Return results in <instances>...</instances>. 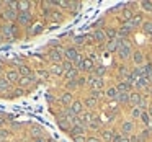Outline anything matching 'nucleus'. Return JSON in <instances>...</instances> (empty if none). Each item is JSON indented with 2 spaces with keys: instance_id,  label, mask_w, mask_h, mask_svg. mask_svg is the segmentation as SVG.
Returning <instances> with one entry per match:
<instances>
[{
  "instance_id": "obj_39",
  "label": "nucleus",
  "mask_w": 152,
  "mask_h": 142,
  "mask_svg": "<svg viewBox=\"0 0 152 142\" xmlns=\"http://www.w3.org/2000/svg\"><path fill=\"white\" fill-rule=\"evenodd\" d=\"M36 77H38V79H41V80H46L48 77H49V72L44 70V69H38L36 70Z\"/></svg>"
},
{
  "instance_id": "obj_57",
  "label": "nucleus",
  "mask_w": 152,
  "mask_h": 142,
  "mask_svg": "<svg viewBox=\"0 0 152 142\" xmlns=\"http://www.w3.org/2000/svg\"><path fill=\"white\" fill-rule=\"evenodd\" d=\"M4 122H5L4 119H0V129H2V126H4Z\"/></svg>"
},
{
  "instance_id": "obj_34",
  "label": "nucleus",
  "mask_w": 152,
  "mask_h": 142,
  "mask_svg": "<svg viewBox=\"0 0 152 142\" xmlns=\"http://www.w3.org/2000/svg\"><path fill=\"white\" fill-rule=\"evenodd\" d=\"M142 30H144V33H145V34L152 36V20L144 21V25H142Z\"/></svg>"
},
{
  "instance_id": "obj_6",
  "label": "nucleus",
  "mask_w": 152,
  "mask_h": 142,
  "mask_svg": "<svg viewBox=\"0 0 152 142\" xmlns=\"http://www.w3.org/2000/svg\"><path fill=\"white\" fill-rule=\"evenodd\" d=\"M33 20V15L31 12H18V17H17V23L21 25V26H28Z\"/></svg>"
},
{
  "instance_id": "obj_32",
  "label": "nucleus",
  "mask_w": 152,
  "mask_h": 142,
  "mask_svg": "<svg viewBox=\"0 0 152 142\" xmlns=\"http://www.w3.org/2000/svg\"><path fill=\"white\" fill-rule=\"evenodd\" d=\"M139 8L145 13H152V2H141L139 4Z\"/></svg>"
},
{
  "instance_id": "obj_45",
  "label": "nucleus",
  "mask_w": 152,
  "mask_h": 142,
  "mask_svg": "<svg viewBox=\"0 0 152 142\" xmlns=\"http://www.w3.org/2000/svg\"><path fill=\"white\" fill-rule=\"evenodd\" d=\"M77 85H79V87H85L87 85V77L80 75L79 79H77Z\"/></svg>"
},
{
  "instance_id": "obj_42",
  "label": "nucleus",
  "mask_w": 152,
  "mask_h": 142,
  "mask_svg": "<svg viewBox=\"0 0 152 142\" xmlns=\"http://www.w3.org/2000/svg\"><path fill=\"white\" fill-rule=\"evenodd\" d=\"M74 44H75V46H82V44H85V34H83V36H75L74 38Z\"/></svg>"
},
{
  "instance_id": "obj_9",
  "label": "nucleus",
  "mask_w": 152,
  "mask_h": 142,
  "mask_svg": "<svg viewBox=\"0 0 152 142\" xmlns=\"http://www.w3.org/2000/svg\"><path fill=\"white\" fill-rule=\"evenodd\" d=\"M17 17H18V12H17V10L5 8V10L2 12V18H4L7 23H15V21H17Z\"/></svg>"
},
{
  "instance_id": "obj_4",
  "label": "nucleus",
  "mask_w": 152,
  "mask_h": 142,
  "mask_svg": "<svg viewBox=\"0 0 152 142\" xmlns=\"http://www.w3.org/2000/svg\"><path fill=\"white\" fill-rule=\"evenodd\" d=\"M64 52H66V49H64L62 46H59V47L51 49L49 54H48V57H49L54 64H62L64 62Z\"/></svg>"
},
{
  "instance_id": "obj_13",
  "label": "nucleus",
  "mask_w": 152,
  "mask_h": 142,
  "mask_svg": "<svg viewBox=\"0 0 152 142\" xmlns=\"http://www.w3.org/2000/svg\"><path fill=\"white\" fill-rule=\"evenodd\" d=\"M124 39H119V38H116V39H113V41H108V43H106V51H108V52H118V49H119Z\"/></svg>"
},
{
  "instance_id": "obj_23",
  "label": "nucleus",
  "mask_w": 152,
  "mask_h": 142,
  "mask_svg": "<svg viewBox=\"0 0 152 142\" xmlns=\"http://www.w3.org/2000/svg\"><path fill=\"white\" fill-rule=\"evenodd\" d=\"M131 23H132V28L142 26V25H144V18H142V15L141 13H134V17L131 18Z\"/></svg>"
},
{
  "instance_id": "obj_55",
  "label": "nucleus",
  "mask_w": 152,
  "mask_h": 142,
  "mask_svg": "<svg viewBox=\"0 0 152 142\" xmlns=\"http://www.w3.org/2000/svg\"><path fill=\"white\" fill-rule=\"evenodd\" d=\"M121 142H129V139L126 137V135H123V139H121Z\"/></svg>"
},
{
  "instance_id": "obj_33",
  "label": "nucleus",
  "mask_w": 152,
  "mask_h": 142,
  "mask_svg": "<svg viewBox=\"0 0 152 142\" xmlns=\"http://www.w3.org/2000/svg\"><path fill=\"white\" fill-rule=\"evenodd\" d=\"M141 114H142V109L139 106H132L131 109V118L132 119H141Z\"/></svg>"
},
{
  "instance_id": "obj_59",
  "label": "nucleus",
  "mask_w": 152,
  "mask_h": 142,
  "mask_svg": "<svg viewBox=\"0 0 152 142\" xmlns=\"http://www.w3.org/2000/svg\"><path fill=\"white\" fill-rule=\"evenodd\" d=\"M0 8H2V4H0Z\"/></svg>"
},
{
  "instance_id": "obj_58",
  "label": "nucleus",
  "mask_w": 152,
  "mask_h": 142,
  "mask_svg": "<svg viewBox=\"0 0 152 142\" xmlns=\"http://www.w3.org/2000/svg\"><path fill=\"white\" fill-rule=\"evenodd\" d=\"M151 43H152V36H151Z\"/></svg>"
},
{
  "instance_id": "obj_30",
  "label": "nucleus",
  "mask_w": 152,
  "mask_h": 142,
  "mask_svg": "<svg viewBox=\"0 0 152 142\" xmlns=\"http://www.w3.org/2000/svg\"><path fill=\"white\" fill-rule=\"evenodd\" d=\"M18 74L23 75V77H31V75H33V72H31V69L28 66H20V67H18Z\"/></svg>"
},
{
  "instance_id": "obj_8",
  "label": "nucleus",
  "mask_w": 152,
  "mask_h": 142,
  "mask_svg": "<svg viewBox=\"0 0 152 142\" xmlns=\"http://www.w3.org/2000/svg\"><path fill=\"white\" fill-rule=\"evenodd\" d=\"M92 36H93V41L98 43V44H106V43H108L106 33H105V30H102V28H96V30L92 33Z\"/></svg>"
},
{
  "instance_id": "obj_41",
  "label": "nucleus",
  "mask_w": 152,
  "mask_h": 142,
  "mask_svg": "<svg viewBox=\"0 0 152 142\" xmlns=\"http://www.w3.org/2000/svg\"><path fill=\"white\" fill-rule=\"evenodd\" d=\"M77 80H69V82H66V88H67V92H70V90H75L77 88Z\"/></svg>"
},
{
  "instance_id": "obj_27",
  "label": "nucleus",
  "mask_w": 152,
  "mask_h": 142,
  "mask_svg": "<svg viewBox=\"0 0 152 142\" xmlns=\"http://www.w3.org/2000/svg\"><path fill=\"white\" fill-rule=\"evenodd\" d=\"M129 101H131V92L119 93V96H118V103H119V105H128Z\"/></svg>"
},
{
  "instance_id": "obj_18",
  "label": "nucleus",
  "mask_w": 152,
  "mask_h": 142,
  "mask_svg": "<svg viewBox=\"0 0 152 142\" xmlns=\"http://www.w3.org/2000/svg\"><path fill=\"white\" fill-rule=\"evenodd\" d=\"M100 126H102V121H100V116H98V114H93V119L88 122V126H87V127H88V129H92V131H98V129H100Z\"/></svg>"
},
{
  "instance_id": "obj_37",
  "label": "nucleus",
  "mask_w": 152,
  "mask_h": 142,
  "mask_svg": "<svg viewBox=\"0 0 152 142\" xmlns=\"http://www.w3.org/2000/svg\"><path fill=\"white\" fill-rule=\"evenodd\" d=\"M31 4L30 2H18V12H30Z\"/></svg>"
},
{
  "instance_id": "obj_38",
  "label": "nucleus",
  "mask_w": 152,
  "mask_h": 142,
  "mask_svg": "<svg viewBox=\"0 0 152 142\" xmlns=\"http://www.w3.org/2000/svg\"><path fill=\"white\" fill-rule=\"evenodd\" d=\"M10 88V82L7 79H0V92H8Z\"/></svg>"
},
{
  "instance_id": "obj_5",
  "label": "nucleus",
  "mask_w": 152,
  "mask_h": 142,
  "mask_svg": "<svg viewBox=\"0 0 152 142\" xmlns=\"http://www.w3.org/2000/svg\"><path fill=\"white\" fill-rule=\"evenodd\" d=\"M75 69L79 70V72H88V74H92L93 69H95V66H93V60H90L88 57H87V59H82L79 64H77Z\"/></svg>"
},
{
  "instance_id": "obj_2",
  "label": "nucleus",
  "mask_w": 152,
  "mask_h": 142,
  "mask_svg": "<svg viewBox=\"0 0 152 142\" xmlns=\"http://www.w3.org/2000/svg\"><path fill=\"white\" fill-rule=\"evenodd\" d=\"M64 59L66 60H70V62L74 64V66H77V64L82 60V56L79 54V49H77L75 46H69L66 47V52H64Z\"/></svg>"
},
{
  "instance_id": "obj_40",
  "label": "nucleus",
  "mask_w": 152,
  "mask_h": 142,
  "mask_svg": "<svg viewBox=\"0 0 152 142\" xmlns=\"http://www.w3.org/2000/svg\"><path fill=\"white\" fill-rule=\"evenodd\" d=\"M90 96H92V98H95L96 101H98V100H102L103 92H102V90H92V92H90Z\"/></svg>"
},
{
  "instance_id": "obj_52",
  "label": "nucleus",
  "mask_w": 152,
  "mask_h": 142,
  "mask_svg": "<svg viewBox=\"0 0 152 142\" xmlns=\"http://www.w3.org/2000/svg\"><path fill=\"white\" fill-rule=\"evenodd\" d=\"M46 98H48V101H49V103H54V100H56L53 95H51V93H48V95H46Z\"/></svg>"
},
{
  "instance_id": "obj_21",
  "label": "nucleus",
  "mask_w": 152,
  "mask_h": 142,
  "mask_svg": "<svg viewBox=\"0 0 152 142\" xmlns=\"http://www.w3.org/2000/svg\"><path fill=\"white\" fill-rule=\"evenodd\" d=\"M105 33H106V38H108V41H113L118 38V30L113 26H106L105 28Z\"/></svg>"
},
{
  "instance_id": "obj_46",
  "label": "nucleus",
  "mask_w": 152,
  "mask_h": 142,
  "mask_svg": "<svg viewBox=\"0 0 152 142\" xmlns=\"http://www.w3.org/2000/svg\"><path fill=\"white\" fill-rule=\"evenodd\" d=\"M8 134H10V132H8L7 129H4V127L0 129V139H7V137H8Z\"/></svg>"
},
{
  "instance_id": "obj_48",
  "label": "nucleus",
  "mask_w": 152,
  "mask_h": 142,
  "mask_svg": "<svg viewBox=\"0 0 152 142\" xmlns=\"http://www.w3.org/2000/svg\"><path fill=\"white\" fill-rule=\"evenodd\" d=\"M74 142H87V137L85 135H75V137H72Z\"/></svg>"
},
{
  "instance_id": "obj_54",
  "label": "nucleus",
  "mask_w": 152,
  "mask_h": 142,
  "mask_svg": "<svg viewBox=\"0 0 152 142\" xmlns=\"http://www.w3.org/2000/svg\"><path fill=\"white\" fill-rule=\"evenodd\" d=\"M147 113H149V116H151V119H152V105L147 108Z\"/></svg>"
},
{
  "instance_id": "obj_50",
  "label": "nucleus",
  "mask_w": 152,
  "mask_h": 142,
  "mask_svg": "<svg viewBox=\"0 0 152 142\" xmlns=\"http://www.w3.org/2000/svg\"><path fill=\"white\" fill-rule=\"evenodd\" d=\"M128 139H129V142H139V141H137V135H136V134L128 135Z\"/></svg>"
},
{
  "instance_id": "obj_1",
  "label": "nucleus",
  "mask_w": 152,
  "mask_h": 142,
  "mask_svg": "<svg viewBox=\"0 0 152 142\" xmlns=\"http://www.w3.org/2000/svg\"><path fill=\"white\" fill-rule=\"evenodd\" d=\"M0 33H2V38L4 39L12 41L15 36H17V23H5L0 26Z\"/></svg>"
},
{
  "instance_id": "obj_53",
  "label": "nucleus",
  "mask_w": 152,
  "mask_h": 142,
  "mask_svg": "<svg viewBox=\"0 0 152 142\" xmlns=\"http://www.w3.org/2000/svg\"><path fill=\"white\" fill-rule=\"evenodd\" d=\"M33 142H46V139L44 137H36V139H33Z\"/></svg>"
},
{
  "instance_id": "obj_31",
  "label": "nucleus",
  "mask_w": 152,
  "mask_h": 142,
  "mask_svg": "<svg viewBox=\"0 0 152 142\" xmlns=\"http://www.w3.org/2000/svg\"><path fill=\"white\" fill-rule=\"evenodd\" d=\"M139 121H141L142 124L145 126V127H149V126H151V116H149V113H147V111H142L141 119H139Z\"/></svg>"
},
{
  "instance_id": "obj_47",
  "label": "nucleus",
  "mask_w": 152,
  "mask_h": 142,
  "mask_svg": "<svg viewBox=\"0 0 152 142\" xmlns=\"http://www.w3.org/2000/svg\"><path fill=\"white\" fill-rule=\"evenodd\" d=\"M87 142H102V139L96 137V135H88V137H87Z\"/></svg>"
},
{
  "instance_id": "obj_16",
  "label": "nucleus",
  "mask_w": 152,
  "mask_h": 142,
  "mask_svg": "<svg viewBox=\"0 0 152 142\" xmlns=\"http://www.w3.org/2000/svg\"><path fill=\"white\" fill-rule=\"evenodd\" d=\"M115 87L118 88V92H119V93H126V92H129V90L132 88V85H131V83H128L126 80H119V82L116 83Z\"/></svg>"
},
{
  "instance_id": "obj_56",
  "label": "nucleus",
  "mask_w": 152,
  "mask_h": 142,
  "mask_svg": "<svg viewBox=\"0 0 152 142\" xmlns=\"http://www.w3.org/2000/svg\"><path fill=\"white\" fill-rule=\"evenodd\" d=\"M147 92H149V96L152 98V87H149V88H147Z\"/></svg>"
},
{
  "instance_id": "obj_17",
  "label": "nucleus",
  "mask_w": 152,
  "mask_h": 142,
  "mask_svg": "<svg viewBox=\"0 0 152 142\" xmlns=\"http://www.w3.org/2000/svg\"><path fill=\"white\" fill-rule=\"evenodd\" d=\"M142 98H144V96H142L141 92H131V101L129 103H131L132 106H139L142 101Z\"/></svg>"
},
{
  "instance_id": "obj_20",
  "label": "nucleus",
  "mask_w": 152,
  "mask_h": 142,
  "mask_svg": "<svg viewBox=\"0 0 152 142\" xmlns=\"http://www.w3.org/2000/svg\"><path fill=\"white\" fill-rule=\"evenodd\" d=\"M106 98H110V100H113V101H118V96H119V92H118V88L116 87H110L108 90H106Z\"/></svg>"
},
{
  "instance_id": "obj_51",
  "label": "nucleus",
  "mask_w": 152,
  "mask_h": 142,
  "mask_svg": "<svg viewBox=\"0 0 152 142\" xmlns=\"http://www.w3.org/2000/svg\"><path fill=\"white\" fill-rule=\"evenodd\" d=\"M15 95H23V93H25V90L23 88H15Z\"/></svg>"
},
{
  "instance_id": "obj_19",
  "label": "nucleus",
  "mask_w": 152,
  "mask_h": 142,
  "mask_svg": "<svg viewBox=\"0 0 152 142\" xmlns=\"http://www.w3.org/2000/svg\"><path fill=\"white\" fill-rule=\"evenodd\" d=\"M79 119H80V122H82L83 126H88V122L93 119V113L92 111H83L82 114L79 116Z\"/></svg>"
},
{
  "instance_id": "obj_36",
  "label": "nucleus",
  "mask_w": 152,
  "mask_h": 142,
  "mask_svg": "<svg viewBox=\"0 0 152 142\" xmlns=\"http://www.w3.org/2000/svg\"><path fill=\"white\" fill-rule=\"evenodd\" d=\"M96 100L95 98H92V96H87L85 100H83V106H88V108H95L96 106Z\"/></svg>"
},
{
  "instance_id": "obj_49",
  "label": "nucleus",
  "mask_w": 152,
  "mask_h": 142,
  "mask_svg": "<svg viewBox=\"0 0 152 142\" xmlns=\"http://www.w3.org/2000/svg\"><path fill=\"white\" fill-rule=\"evenodd\" d=\"M10 127H12V129H18V127H20V122H17V121H13V119H10Z\"/></svg>"
},
{
  "instance_id": "obj_7",
  "label": "nucleus",
  "mask_w": 152,
  "mask_h": 142,
  "mask_svg": "<svg viewBox=\"0 0 152 142\" xmlns=\"http://www.w3.org/2000/svg\"><path fill=\"white\" fill-rule=\"evenodd\" d=\"M134 129H136V124H134V121H131V119H126V121H123V124H121V134L123 135H131V134H134Z\"/></svg>"
},
{
  "instance_id": "obj_43",
  "label": "nucleus",
  "mask_w": 152,
  "mask_h": 142,
  "mask_svg": "<svg viewBox=\"0 0 152 142\" xmlns=\"http://www.w3.org/2000/svg\"><path fill=\"white\" fill-rule=\"evenodd\" d=\"M121 139H123V134H121V132L113 131V141H111V142H121Z\"/></svg>"
},
{
  "instance_id": "obj_25",
  "label": "nucleus",
  "mask_w": 152,
  "mask_h": 142,
  "mask_svg": "<svg viewBox=\"0 0 152 142\" xmlns=\"http://www.w3.org/2000/svg\"><path fill=\"white\" fill-rule=\"evenodd\" d=\"M93 75L98 77V79H103V75L106 74V67H103L102 64H98V66H95V69H93Z\"/></svg>"
},
{
  "instance_id": "obj_28",
  "label": "nucleus",
  "mask_w": 152,
  "mask_h": 142,
  "mask_svg": "<svg viewBox=\"0 0 152 142\" xmlns=\"http://www.w3.org/2000/svg\"><path fill=\"white\" fill-rule=\"evenodd\" d=\"M129 75H131V72L128 70V67L126 66H118V77L119 79H128Z\"/></svg>"
},
{
  "instance_id": "obj_29",
  "label": "nucleus",
  "mask_w": 152,
  "mask_h": 142,
  "mask_svg": "<svg viewBox=\"0 0 152 142\" xmlns=\"http://www.w3.org/2000/svg\"><path fill=\"white\" fill-rule=\"evenodd\" d=\"M51 72L54 74V75H64L66 74V70H64V67H62V64H54L53 67H51Z\"/></svg>"
},
{
  "instance_id": "obj_15",
  "label": "nucleus",
  "mask_w": 152,
  "mask_h": 142,
  "mask_svg": "<svg viewBox=\"0 0 152 142\" xmlns=\"http://www.w3.org/2000/svg\"><path fill=\"white\" fill-rule=\"evenodd\" d=\"M43 31H44V25L43 23H36V25H33V26H30L28 36H36V34L43 33Z\"/></svg>"
},
{
  "instance_id": "obj_24",
  "label": "nucleus",
  "mask_w": 152,
  "mask_h": 142,
  "mask_svg": "<svg viewBox=\"0 0 152 142\" xmlns=\"http://www.w3.org/2000/svg\"><path fill=\"white\" fill-rule=\"evenodd\" d=\"M64 75H66V82H69V80H77V79H79V70L74 67V69L67 70Z\"/></svg>"
},
{
  "instance_id": "obj_26",
  "label": "nucleus",
  "mask_w": 152,
  "mask_h": 142,
  "mask_svg": "<svg viewBox=\"0 0 152 142\" xmlns=\"http://www.w3.org/2000/svg\"><path fill=\"white\" fill-rule=\"evenodd\" d=\"M5 79H7L8 82H18L21 77H20V74H18V70H8Z\"/></svg>"
},
{
  "instance_id": "obj_12",
  "label": "nucleus",
  "mask_w": 152,
  "mask_h": 142,
  "mask_svg": "<svg viewBox=\"0 0 152 142\" xmlns=\"http://www.w3.org/2000/svg\"><path fill=\"white\" fill-rule=\"evenodd\" d=\"M87 129H88L87 126H83V124H77V126H72V127H70L69 134L72 135V137H75V135H85Z\"/></svg>"
},
{
  "instance_id": "obj_14",
  "label": "nucleus",
  "mask_w": 152,
  "mask_h": 142,
  "mask_svg": "<svg viewBox=\"0 0 152 142\" xmlns=\"http://www.w3.org/2000/svg\"><path fill=\"white\" fill-rule=\"evenodd\" d=\"M134 87L137 88V92H141V90H145V88H149V87H151V82H149V80L145 79V77H139V79L136 80Z\"/></svg>"
},
{
  "instance_id": "obj_11",
  "label": "nucleus",
  "mask_w": 152,
  "mask_h": 142,
  "mask_svg": "<svg viewBox=\"0 0 152 142\" xmlns=\"http://www.w3.org/2000/svg\"><path fill=\"white\" fill-rule=\"evenodd\" d=\"M59 103L61 105H64V106H70L74 103V95L70 92H64V93H61V96H59Z\"/></svg>"
},
{
  "instance_id": "obj_3",
  "label": "nucleus",
  "mask_w": 152,
  "mask_h": 142,
  "mask_svg": "<svg viewBox=\"0 0 152 142\" xmlns=\"http://www.w3.org/2000/svg\"><path fill=\"white\" fill-rule=\"evenodd\" d=\"M131 56H132V46L124 39L118 49V57L121 60H128V59H131Z\"/></svg>"
},
{
  "instance_id": "obj_44",
  "label": "nucleus",
  "mask_w": 152,
  "mask_h": 142,
  "mask_svg": "<svg viewBox=\"0 0 152 142\" xmlns=\"http://www.w3.org/2000/svg\"><path fill=\"white\" fill-rule=\"evenodd\" d=\"M62 67H64V70H66V72H67V70L74 69V64L70 62V60H66V59H64V62H62Z\"/></svg>"
},
{
  "instance_id": "obj_35",
  "label": "nucleus",
  "mask_w": 152,
  "mask_h": 142,
  "mask_svg": "<svg viewBox=\"0 0 152 142\" xmlns=\"http://www.w3.org/2000/svg\"><path fill=\"white\" fill-rule=\"evenodd\" d=\"M102 139H103L105 142H111V141H113V131H108V129L102 131Z\"/></svg>"
},
{
  "instance_id": "obj_10",
  "label": "nucleus",
  "mask_w": 152,
  "mask_h": 142,
  "mask_svg": "<svg viewBox=\"0 0 152 142\" xmlns=\"http://www.w3.org/2000/svg\"><path fill=\"white\" fill-rule=\"evenodd\" d=\"M131 59H132V62L136 64V67H139V66H144V62H145V56H144V52H142V51H139V49L132 51V56H131Z\"/></svg>"
},
{
  "instance_id": "obj_22",
  "label": "nucleus",
  "mask_w": 152,
  "mask_h": 142,
  "mask_svg": "<svg viewBox=\"0 0 152 142\" xmlns=\"http://www.w3.org/2000/svg\"><path fill=\"white\" fill-rule=\"evenodd\" d=\"M69 108L75 113V116H79V114H82V113H83V103L82 101H74Z\"/></svg>"
}]
</instances>
